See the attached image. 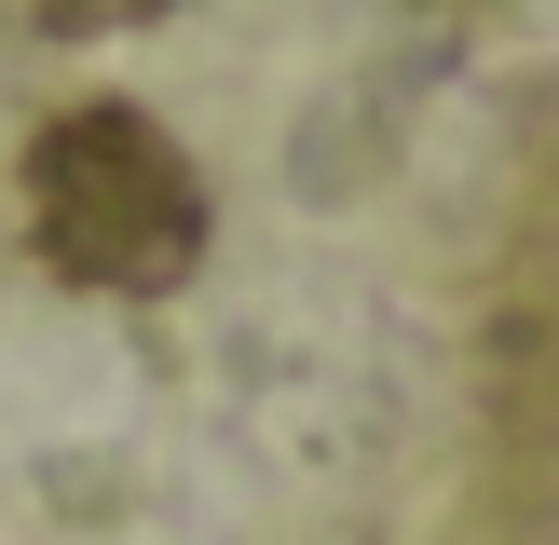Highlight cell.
Returning a JSON list of instances; mask_svg holds the SVG:
<instances>
[{
	"mask_svg": "<svg viewBox=\"0 0 559 545\" xmlns=\"http://www.w3.org/2000/svg\"><path fill=\"white\" fill-rule=\"evenodd\" d=\"M27 245L96 300H164L205 259V178L123 96H82L27 136Z\"/></svg>",
	"mask_w": 559,
	"mask_h": 545,
	"instance_id": "6da1fadb",
	"label": "cell"
},
{
	"mask_svg": "<svg viewBox=\"0 0 559 545\" xmlns=\"http://www.w3.org/2000/svg\"><path fill=\"white\" fill-rule=\"evenodd\" d=\"M41 27H136V14H178V0H27Z\"/></svg>",
	"mask_w": 559,
	"mask_h": 545,
	"instance_id": "7a4b0ae2",
	"label": "cell"
}]
</instances>
